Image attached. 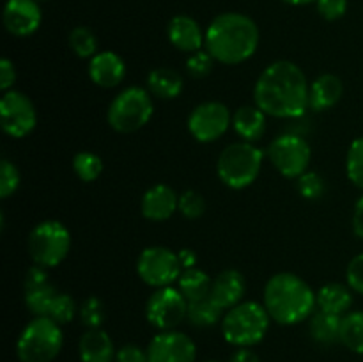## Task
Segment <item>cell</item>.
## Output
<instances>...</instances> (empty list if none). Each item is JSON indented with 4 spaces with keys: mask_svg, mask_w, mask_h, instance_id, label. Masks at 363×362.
I'll use <instances>...</instances> for the list:
<instances>
[{
    "mask_svg": "<svg viewBox=\"0 0 363 362\" xmlns=\"http://www.w3.org/2000/svg\"><path fill=\"white\" fill-rule=\"evenodd\" d=\"M14 82H16V67H14L13 60L2 59L0 60V89L4 92L11 91Z\"/></svg>",
    "mask_w": 363,
    "mask_h": 362,
    "instance_id": "42",
    "label": "cell"
},
{
    "mask_svg": "<svg viewBox=\"0 0 363 362\" xmlns=\"http://www.w3.org/2000/svg\"><path fill=\"white\" fill-rule=\"evenodd\" d=\"M89 77L98 87L113 89L126 78V62L119 53L103 50L89 60Z\"/></svg>",
    "mask_w": 363,
    "mask_h": 362,
    "instance_id": "17",
    "label": "cell"
},
{
    "mask_svg": "<svg viewBox=\"0 0 363 362\" xmlns=\"http://www.w3.org/2000/svg\"><path fill=\"white\" fill-rule=\"evenodd\" d=\"M28 254L34 265L55 268L71 251V233L59 220H43L28 234Z\"/></svg>",
    "mask_w": 363,
    "mask_h": 362,
    "instance_id": "8",
    "label": "cell"
},
{
    "mask_svg": "<svg viewBox=\"0 0 363 362\" xmlns=\"http://www.w3.org/2000/svg\"><path fill=\"white\" fill-rule=\"evenodd\" d=\"M137 273L147 286L158 290L177 283L183 273V266L177 258V252H174L172 248L152 245L144 248L138 256Z\"/></svg>",
    "mask_w": 363,
    "mask_h": 362,
    "instance_id": "10",
    "label": "cell"
},
{
    "mask_svg": "<svg viewBox=\"0 0 363 362\" xmlns=\"http://www.w3.org/2000/svg\"><path fill=\"white\" fill-rule=\"evenodd\" d=\"M344 94V85L337 75L325 73L319 75L311 84L308 91V109L315 112L330 110L340 102Z\"/></svg>",
    "mask_w": 363,
    "mask_h": 362,
    "instance_id": "21",
    "label": "cell"
},
{
    "mask_svg": "<svg viewBox=\"0 0 363 362\" xmlns=\"http://www.w3.org/2000/svg\"><path fill=\"white\" fill-rule=\"evenodd\" d=\"M206 362H218V361H206Z\"/></svg>",
    "mask_w": 363,
    "mask_h": 362,
    "instance_id": "47",
    "label": "cell"
},
{
    "mask_svg": "<svg viewBox=\"0 0 363 362\" xmlns=\"http://www.w3.org/2000/svg\"><path fill=\"white\" fill-rule=\"evenodd\" d=\"M23 298L25 305L28 311L34 316H48L50 307L53 304V298L57 297L59 290L53 286L52 283L45 280V283L32 284V286H23Z\"/></svg>",
    "mask_w": 363,
    "mask_h": 362,
    "instance_id": "27",
    "label": "cell"
},
{
    "mask_svg": "<svg viewBox=\"0 0 363 362\" xmlns=\"http://www.w3.org/2000/svg\"><path fill=\"white\" fill-rule=\"evenodd\" d=\"M2 21L11 35L28 38L41 27V7L38 0H7L4 6Z\"/></svg>",
    "mask_w": 363,
    "mask_h": 362,
    "instance_id": "15",
    "label": "cell"
},
{
    "mask_svg": "<svg viewBox=\"0 0 363 362\" xmlns=\"http://www.w3.org/2000/svg\"><path fill=\"white\" fill-rule=\"evenodd\" d=\"M340 343L354 353L363 355V311H350L342 316Z\"/></svg>",
    "mask_w": 363,
    "mask_h": 362,
    "instance_id": "29",
    "label": "cell"
},
{
    "mask_svg": "<svg viewBox=\"0 0 363 362\" xmlns=\"http://www.w3.org/2000/svg\"><path fill=\"white\" fill-rule=\"evenodd\" d=\"M167 35L170 45L183 53H195L206 45V32L188 14H176L167 25Z\"/></svg>",
    "mask_w": 363,
    "mask_h": 362,
    "instance_id": "18",
    "label": "cell"
},
{
    "mask_svg": "<svg viewBox=\"0 0 363 362\" xmlns=\"http://www.w3.org/2000/svg\"><path fill=\"white\" fill-rule=\"evenodd\" d=\"M269 318L264 304L259 302H241L223 314V339L238 348H250L259 344L269 330Z\"/></svg>",
    "mask_w": 363,
    "mask_h": 362,
    "instance_id": "5",
    "label": "cell"
},
{
    "mask_svg": "<svg viewBox=\"0 0 363 362\" xmlns=\"http://www.w3.org/2000/svg\"><path fill=\"white\" fill-rule=\"evenodd\" d=\"M245 291H247V283H245L243 273L234 268H227L213 279L209 298L220 309L229 311L234 305L241 304V300L245 297Z\"/></svg>",
    "mask_w": 363,
    "mask_h": 362,
    "instance_id": "19",
    "label": "cell"
},
{
    "mask_svg": "<svg viewBox=\"0 0 363 362\" xmlns=\"http://www.w3.org/2000/svg\"><path fill=\"white\" fill-rule=\"evenodd\" d=\"M311 323H308V330L315 343L319 344H335L340 341V327H342V316L332 314L318 309L314 314L311 316Z\"/></svg>",
    "mask_w": 363,
    "mask_h": 362,
    "instance_id": "25",
    "label": "cell"
},
{
    "mask_svg": "<svg viewBox=\"0 0 363 362\" xmlns=\"http://www.w3.org/2000/svg\"><path fill=\"white\" fill-rule=\"evenodd\" d=\"M179 195L169 185L158 183L144 192L140 201L142 216L151 222H165L177 212Z\"/></svg>",
    "mask_w": 363,
    "mask_h": 362,
    "instance_id": "16",
    "label": "cell"
},
{
    "mask_svg": "<svg viewBox=\"0 0 363 362\" xmlns=\"http://www.w3.org/2000/svg\"><path fill=\"white\" fill-rule=\"evenodd\" d=\"M229 126H233V116L222 102L199 103L188 116V131L202 144L222 138Z\"/></svg>",
    "mask_w": 363,
    "mask_h": 362,
    "instance_id": "13",
    "label": "cell"
},
{
    "mask_svg": "<svg viewBox=\"0 0 363 362\" xmlns=\"http://www.w3.org/2000/svg\"><path fill=\"white\" fill-rule=\"evenodd\" d=\"M262 304L269 318L280 325H296L314 314L315 291L307 280L291 272L269 277L262 293Z\"/></svg>",
    "mask_w": 363,
    "mask_h": 362,
    "instance_id": "3",
    "label": "cell"
},
{
    "mask_svg": "<svg viewBox=\"0 0 363 362\" xmlns=\"http://www.w3.org/2000/svg\"><path fill=\"white\" fill-rule=\"evenodd\" d=\"M296 187L301 197L307 199V201H318V199H321L325 195L326 181L319 172L307 170V172L298 177Z\"/></svg>",
    "mask_w": 363,
    "mask_h": 362,
    "instance_id": "34",
    "label": "cell"
},
{
    "mask_svg": "<svg viewBox=\"0 0 363 362\" xmlns=\"http://www.w3.org/2000/svg\"><path fill=\"white\" fill-rule=\"evenodd\" d=\"M315 302H318V307L321 311L344 316L353 307V290L340 283L325 284L315 293Z\"/></svg>",
    "mask_w": 363,
    "mask_h": 362,
    "instance_id": "23",
    "label": "cell"
},
{
    "mask_svg": "<svg viewBox=\"0 0 363 362\" xmlns=\"http://www.w3.org/2000/svg\"><path fill=\"white\" fill-rule=\"evenodd\" d=\"M346 280L354 293L363 295V252L350 261L346 268Z\"/></svg>",
    "mask_w": 363,
    "mask_h": 362,
    "instance_id": "40",
    "label": "cell"
},
{
    "mask_svg": "<svg viewBox=\"0 0 363 362\" xmlns=\"http://www.w3.org/2000/svg\"><path fill=\"white\" fill-rule=\"evenodd\" d=\"M20 181L21 176L18 167L11 160L4 158L0 162V197H11L18 190V187H20Z\"/></svg>",
    "mask_w": 363,
    "mask_h": 362,
    "instance_id": "37",
    "label": "cell"
},
{
    "mask_svg": "<svg viewBox=\"0 0 363 362\" xmlns=\"http://www.w3.org/2000/svg\"><path fill=\"white\" fill-rule=\"evenodd\" d=\"M152 114L155 103L151 92L147 89L131 85L112 99L106 112V121L110 128L119 133H135L151 121Z\"/></svg>",
    "mask_w": 363,
    "mask_h": 362,
    "instance_id": "7",
    "label": "cell"
},
{
    "mask_svg": "<svg viewBox=\"0 0 363 362\" xmlns=\"http://www.w3.org/2000/svg\"><path fill=\"white\" fill-rule=\"evenodd\" d=\"M229 362H261V361H259V357L250 350V348H238V351H234Z\"/></svg>",
    "mask_w": 363,
    "mask_h": 362,
    "instance_id": "45",
    "label": "cell"
},
{
    "mask_svg": "<svg viewBox=\"0 0 363 362\" xmlns=\"http://www.w3.org/2000/svg\"><path fill=\"white\" fill-rule=\"evenodd\" d=\"M264 153L252 142H233L220 153L216 172L220 181L233 190H243L255 183L262 169Z\"/></svg>",
    "mask_w": 363,
    "mask_h": 362,
    "instance_id": "4",
    "label": "cell"
},
{
    "mask_svg": "<svg viewBox=\"0 0 363 362\" xmlns=\"http://www.w3.org/2000/svg\"><path fill=\"white\" fill-rule=\"evenodd\" d=\"M346 174L354 187L363 190V137L354 138L347 149Z\"/></svg>",
    "mask_w": 363,
    "mask_h": 362,
    "instance_id": "33",
    "label": "cell"
},
{
    "mask_svg": "<svg viewBox=\"0 0 363 362\" xmlns=\"http://www.w3.org/2000/svg\"><path fill=\"white\" fill-rule=\"evenodd\" d=\"M177 212L188 220L201 219L206 213V199L201 192L194 190H184L183 194H179V204H177Z\"/></svg>",
    "mask_w": 363,
    "mask_h": 362,
    "instance_id": "36",
    "label": "cell"
},
{
    "mask_svg": "<svg viewBox=\"0 0 363 362\" xmlns=\"http://www.w3.org/2000/svg\"><path fill=\"white\" fill-rule=\"evenodd\" d=\"M269 163L277 172L298 180L308 170L312 160L311 144L298 133H284L272 141L268 148Z\"/></svg>",
    "mask_w": 363,
    "mask_h": 362,
    "instance_id": "9",
    "label": "cell"
},
{
    "mask_svg": "<svg viewBox=\"0 0 363 362\" xmlns=\"http://www.w3.org/2000/svg\"><path fill=\"white\" fill-rule=\"evenodd\" d=\"M69 48L73 50V53L80 59H89L91 60L96 53L99 52V45H98V38H96L94 32L91 31L85 25H78L74 27L73 31L69 32Z\"/></svg>",
    "mask_w": 363,
    "mask_h": 362,
    "instance_id": "30",
    "label": "cell"
},
{
    "mask_svg": "<svg viewBox=\"0 0 363 362\" xmlns=\"http://www.w3.org/2000/svg\"><path fill=\"white\" fill-rule=\"evenodd\" d=\"M282 2L289 4V6H307V4L315 2V0H282Z\"/></svg>",
    "mask_w": 363,
    "mask_h": 362,
    "instance_id": "46",
    "label": "cell"
},
{
    "mask_svg": "<svg viewBox=\"0 0 363 362\" xmlns=\"http://www.w3.org/2000/svg\"><path fill=\"white\" fill-rule=\"evenodd\" d=\"M149 362H195L197 346L184 332L162 330L147 344Z\"/></svg>",
    "mask_w": 363,
    "mask_h": 362,
    "instance_id": "14",
    "label": "cell"
},
{
    "mask_svg": "<svg viewBox=\"0 0 363 362\" xmlns=\"http://www.w3.org/2000/svg\"><path fill=\"white\" fill-rule=\"evenodd\" d=\"M78 355L82 362H113L117 350L108 332L103 329H87L78 343Z\"/></svg>",
    "mask_w": 363,
    "mask_h": 362,
    "instance_id": "20",
    "label": "cell"
},
{
    "mask_svg": "<svg viewBox=\"0 0 363 362\" xmlns=\"http://www.w3.org/2000/svg\"><path fill=\"white\" fill-rule=\"evenodd\" d=\"M74 174L80 177L84 183H92L98 180L103 172V160L96 153L80 151L73 158Z\"/></svg>",
    "mask_w": 363,
    "mask_h": 362,
    "instance_id": "31",
    "label": "cell"
},
{
    "mask_svg": "<svg viewBox=\"0 0 363 362\" xmlns=\"http://www.w3.org/2000/svg\"><path fill=\"white\" fill-rule=\"evenodd\" d=\"M259 27L243 13H222L213 18L206 28V45L216 62L236 66L243 64L257 52Z\"/></svg>",
    "mask_w": 363,
    "mask_h": 362,
    "instance_id": "2",
    "label": "cell"
},
{
    "mask_svg": "<svg viewBox=\"0 0 363 362\" xmlns=\"http://www.w3.org/2000/svg\"><path fill=\"white\" fill-rule=\"evenodd\" d=\"M78 316H80L82 325L87 327V329H101L106 318L105 304L98 297L91 295L78 307Z\"/></svg>",
    "mask_w": 363,
    "mask_h": 362,
    "instance_id": "32",
    "label": "cell"
},
{
    "mask_svg": "<svg viewBox=\"0 0 363 362\" xmlns=\"http://www.w3.org/2000/svg\"><path fill=\"white\" fill-rule=\"evenodd\" d=\"M266 123H268V116L257 105L240 106L233 114L234 131L240 135L241 141L252 142V144L264 137Z\"/></svg>",
    "mask_w": 363,
    "mask_h": 362,
    "instance_id": "22",
    "label": "cell"
},
{
    "mask_svg": "<svg viewBox=\"0 0 363 362\" xmlns=\"http://www.w3.org/2000/svg\"><path fill=\"white\" fill-rule=\"evenodd\" d=\"M0 124L4 133L13 138L30 135L38 124V112L32 99L16 89L4 92L0 98Z\"/></svg>",
    "mask_w": 363,
    "mask_h": 362,
    "instance_id": "12",
    "label": "cell"
},
{
    "mask_svg": "<svg viewBox=\"0 0 363 362\" xmlns=\"http://www.w3.org/2000/svg\"><path fill=\"white\" fill-rule=\"evenodd\" d=\"M116 362H149L147 351L142 350L137 344H124L117 350Z\"/></svg>",
    "mask_w": 363,
    "mask_h": 362,
    "instance_id": "41",
    "label": "cell"
},
{
    "mask_svg": "<svg viewBox=\"0 0 363 362\" xmlns=\"http://www.w3.org/2000/svg\"><path fill=\"white\" fill-rule=\"evenodd\" d=\"M308 91L311 84L298 64L275 60L259 75L254 99L266 116L298 119L308 110Z\"/></svg>",
    "mask_w": 363,
    "mask_h": 362,
    "instance_id": "1",
    "label": "cell"
},
{
    "mask_svg": "<svg viewBox=\"0 0 363 362\" xmlns=\"http://www.w3.org/2000/svg\"><path fill=\"white\" fill-rule=\"evenodd\" d=\"M188 316V300L174 286L158 287L145 302V318L158 330H176Z\"/></svg>",
    "mask_w": 363,
    "mask_h": 362,
    "instance_id": "11",
    "label": "cell"
},
{
    "mask_svg": "<svg viewBox=\"0 0 363 362\" xmlns=\"http://www.w3.org/2000/svg\"><path fill=\"white\" fill-rule=\"evenodd\" d=\"M176 284L177 290L181 291V295H183L188 302H197L209 297L213 280L204 270L195 266V268L183 270V273H181V277L177 279Z\"/></svg>",
    "mask_w": 363,
    "mask_h": 362,
    "instance_id": "26",
    "label": "cell"
},
{
    "mask_svg": "<svg viewBox=\"0 0 363 362\" xmlns=\"http://www.w3.org/2000/svg\"><path fill=\"white\" fill-rule=\"evenodd\" d=\"M64 344L62 329L46 316H35L25 325L16 341V355L21 362H52Z\"/></svg>",
    "mask_w": 363,
    "mask_h": 362,
    "instance_id": "6",
    "label": "cell"
},
{
    "mask_svg": "<svg viewBox=\"0 0 363 362\" xmlns=\"http://www.w3.org/2000/svg\"><path fill=\"white\" fill-rule=\"evenodd\" d=\"M184 89L181 73L172 67H155L147 75V91L158 99H176Z\"/></svg>",
    "mask_w": 363,
    "mask_h": 362,
    "instance_id": "24",
    "label": "cell"
},
{
    "mask_svg": "<svg viewBox=\"0 0 363 362\" xmlns=\"http://www.w3.org/2000/svg\"><path fill=\"white\" fill-rule=\"evenodd\" d=\"M215 62L216 60L209 55L208 50H199V52L190 53V57L186 59V71L191 78L202 80L211 75Z\"/></svg>",
    "mask_w": 363,
    "mask_h": 362,
    "instance_id": "38",
    "label": "cell"
},
{
    "mask_svg": "<svg viewBox=\"0 0 363 362\" xmlns=\"http://www.w3.org/2000/svg\"><path fill=\"white\" fill-rule=\"evenodd\" d=\"M78 307L74 304L73 297L69 293H64V291H59L57 297L53 298V304L50 307V312L46 318H52L53 322H57L59 325H66L71 319L77 316Z\"/></svg>",
    "mask_w": 363,
    "mask_h": 362,
    "instance_id": "35",
    "label": "cell"
},
{
    "mask_svg": "<svg viewBox=\"0 0 363 362\" xmlns=\"http://www.w3.org/2000/svg\"><path fill=\"white\" fill-rule=\"evenodd\" d=\"M223 309H220L211 298H202L197 302H188V316L186 319L194 327L199 329H208V327L222 323Z\"/></svg>",
    "mask_w": 363,
    "mask_h": 362,
    "instance_id": "28",
    "label": "cell"
},
{
    "mask_svg": "<svg viewBox=\"0 0 363 362\" xmlns=\"http://www.w3.org/2000/svg\"><path fill=\"white\" fill-rule=\"evenodd\" d=\"M315 7L323 20L337 21L347 13V0H315Z\"/></svg>",
    "mask_w": 363,
    "mask_h": 362,
    "instance_id": "39",
    "label": "cell"
},
{
    "mask_svg": "<svg viewBox=\"0 0 363 362\" xmlns=\"http://www.w3.org/2000/svg\"><path fill=\"white\" fill-rule=\"evenodd\" d=\"M177 258H179L183 270L195 268L199 263V256L195 254V251H191V248H181V251L177 252Z\"/></svg>",
    "mask_w": 363,
    "mask_h": 362,
    "instance_id": "44",
    "label": "cell"
},
{
    "mask_svg": "<svg viewBox=\"0 0 363 362\" xmlns=\"http://www.w3.org/2000/svg\"><path fill=\"white\" fill-rule=\"evenodd\" d=\"M353 233L363 240V195L358 197L354 202V212H353Z\"/></svg>",
    "mask_w": 363,
    "mask_h": 362,
    "instance_id": "43",
    "label": "cell"
}]
</instances>
